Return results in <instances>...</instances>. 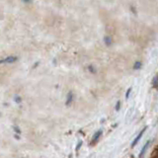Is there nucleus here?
Segmentation results:
<instances>
[{
	"mask_svg": "<svg viewBox=\"0 0 158 158\" xmlns=\"http://www.w3.org/2000/svg\"><path fill=\"white\" fill-rule=\"evenodd\" d=\"M145 131H146V127L142 128V130H141V131H140L139 133H138V135H137V136H136V137L135 138V140L132 141V144H131V146H132V147H133V146H135V145L137 144V142H138V141H139V140L141 139V137H142V135H143V133L145 132Z\"/></svg>",
	"mask_w": 158,
	"mask_h": 158,
	"instance_id": "f257e3e1",
	"label": "nucleus"
},
{
	"mask_svg": "<svg viewBox=\"0 0 158 158\" xmlns=\"http://www.w3.org/2000/svg\"><path fill=\"white\" fill-rule=\"evenodd\" d=\"M102 133H103V131L102 130H99V131H97L96 132H95V135H94V136H93V138H92V144H94L98 139H99V137H100L101 135H102Z\"/></svg>",
	"mask_w": 158,
	"mask_h": 158,
	"instance_id": "f03ea898",
	"label": "nucleus"
},
{
	"mask_svg": "<svg viewBox=\"0 0 158 158\" xmlns=\"http://www.w3.org/2000/svg\"><path fill=\"white\" fill-rule=\"evenodd\" d=\"M149 145H150V140H148V141L145 142L144 146L142 147V149H141V151H140V153H139V157H142L143 155L145 154V152H146V150H147V148L149 147Z\"/></svg>",
	"mask_w": 158,
	"mask_h": 158,
	"instance_id": "7ed1b4c3",
	"label": "nucleus"
},
{
	"mask_svg": "<svg viewBox=\"0 0 158 158\" xmlns=\"http://www.w3.org/2000/svg\"><path fill=\"white\" fill-rule=\"evenodd\" d=\"M104 43H105V44L107 47H110V46H112V44H113V39L111 37H109V36L104 37Z\"/></svg>",
	"mask_w": 158,
	"mask_h": 158,
	"instance_id": "20e7f679",
	"label": "nucleus"
},
{
	"mask_svg": "<svg viewBox=\"0 0 158 158\" xmlns=\"http://www.w3.org/2000/svg\"><path fill=\"white\" fill-rule=\"evenodd\" d=\"M142 62L141 61H135V64H133V69H135V70H139V69H141V67H142Z\"/></svg>",
	"mask_w": 158,
	"mask_h": 158,
	"instance_id": "39448f33",
	"label": "nucleus"
},
{
	"mask_svg": "<svg viewBox=\"0 0 158 158\" xmlns=\"http://www.w3.org/2000/svg\"><path fill=\"white\" fill-rule=\"evenodd\" d=\"M152 85L154 86L155 88H158V74L153 77V80H152Z\"/></svg>",
	"mask_w": 158,
	"mask_h": 158,
	"instance_id": "423d86ee",
	"label": "nucleus"
},
{
	"mask_svg": "<svg viewBox=\"0 0 158 158\" xmlns=\"http://www.w3.org/2000/svg\"><path fill=\"white\" fill-rule=\"evenodd\" d=\"M131 90H132V88H131V87L127 89V93H126V99H127H127H128V97H130Z\"/></svg>",
	"mask_w": 158,
	"mask_h": 158,
	"instance_id": "0eeeda50",
	"label": "nucleus"
},
{
	"mask_svg": "<svg viewBox=\"0 0 158 158\" xmlns=\"http://www.w3.org/2000/svg\"><path fill=\"white\" fill-rule=\"evenodd\" d=\"M88 69H89V71H91V72H93V73L97 72V70H94V69H95V68H94L92 65H89V66H88Z\"/></svg>",
	"mask_w": 158,
	"mask_h": 158,
	"instance_id": "6e6552de",
	"label": "nucleus"
},
{
	"mask_svg": "<svg viewBox=\"0 0 158 158\" xmlns=\"http://www.w3.org/2000/svg\"><path fill=\"white\" fill-rule=\"evenodd\" d=\"M120 107H121V102H120V101H118L117 105H116V111H118V110H120Z\"/></svg>",
	"mask_w": 158,
	"mask_h": 158,
	"instance_id": "1a4fd4ad",
	"label": "nucleus"
},
{
	"mask_svg": "<svg viewBox=\"0 0 158 158\" xmlns=\"http://www.w3.org/2000/svg\"><path fill=\"white\" fill-rule=\"evenodd\" d=\"M72 101V94H69L68 96V101H67V105H69V103Z\"/></svg>",
	"mask_w": 158,
	"mask_h": 158,
	"instance_id": "9d476101",
	"label": "nucleus"
}]
</instances>
